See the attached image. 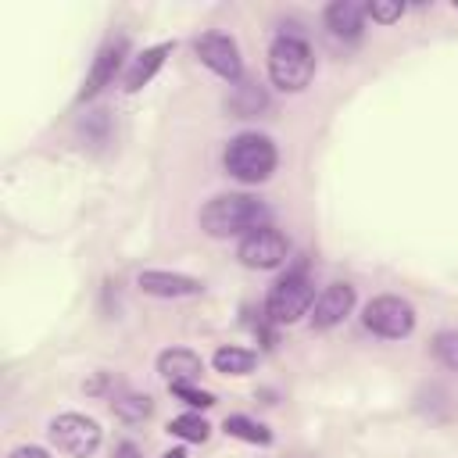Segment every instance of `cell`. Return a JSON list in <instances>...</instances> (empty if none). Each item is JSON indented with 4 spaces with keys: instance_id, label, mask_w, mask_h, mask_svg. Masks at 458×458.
<instances>
[{
    "instance_id": "6da1fadb",
    "label": "cell",
    "mask_w": 458,
    "mask_h": 458,
    "mask_svg": "<svg viewBox=\"0 0 458 458\" xmlns=\"http://www.w3.org/2000/svg\"><path fill=\"white\" fill-rule=\"evenodd\" d=\"M258 225H268V208L250 193H218L200 208V229L215 240H243Z\"/></svg>"
},
{
    "instance_id": "7a4b0ae2",
    "label": "cell",
    "mask_w": 458,
    "mask_h": 458,
    "mask_svg": "<svg viewBox=\"0 0 458 458\" xmlns=\"http://www.w3.org/2000/svg\"><path fill=\"white\" fill-rule=\"evenodd\" d=\"M222 165L236 182L258 186V182L272 179V172L279 165V154H276V143L265 132H240L225 143Z\"/></svg>"
},
{
    "instance_id": "3957f363",
    "label": "cell",
    "mask_w": 458,
    "mask_h": 458,
    "mask_svg": "<svg viewBox=\"0 0 458 458\" xmlns=\"http://www.w3.org/2000/svg\"><path fill=\"white\" fill-rule=\"evenodd\" d=\"M315 75V54L304 39L297 36H279L268 47V79L279 93H301L308 89Z\"/></svg>"
},
{
    "instance_id": "277c9868",
    "label": "cell",
    "mask_w": 458,
    "mask_h": 458,
    "mask_svg": "<svg viewBox=\"0 0 458 458\" xmlns=\"http://www.w3.org/2000/svg\"><path fill=\"white\" fill-rule=\"evenodd\" d=\"M311 304H315V286H311V279L297 268V272H286V276L268 290L265 315H268V322H276V326H293V322H301L304 315H311Z\"/></svg>"
},
{
    "instance_id": "5b68a950",
    "label": "cell",
    "mask_w": 458,
    "mask_h": 458,
    "mask_svg": "<svg viewBox=\"0 0 458 458\" xmlns=\"http://www.w3.org/2000/svg\"><path fill=\"white\" fill-rule=\"evenodd\" d=\"M47 437H50V444H54L57 451H64V454H72V458H89V454L100 447L104 429H100V422L89 419V415L61 411V415L50 419Z\"/></svg>"
},
{
    "instance_id": "8992f818",
    "label": "cell",
    "mask_w": 458,
    "mask_h": 458,
    "mask_svg": "<svg viewBox=\"0 0 458 458\" xmlns=\"http://www.w3.org/2000/svg\"><path fill=\"white\" fill-rule=\"evenodd\" d=\"M361 322L383 340H404L415 329V308L397 293H379L361 308Z\"/></svg>"
},
{
    "instance_id": "52a82bcc",
    "label": "cell",
    "mask_w": 458,
    "mask_h": 458,
    "mask_svg": "<svg viewBox=\"0 0 458 458\" xmlns=\"http://www.w3.org/2000/svg\"><path fill=\"white\" fill-rule=\"evenodd\" d=\"M290 254V240L276 229V225H258L254 233H247L236 247V258L240 265L247 268H258V272H268V268H279Z\"/></svg>"
},
{
    "instance_id": "ba28073f",
    "label": "cell",
    "mask_w": 458,
    "mask_h": 458,
    "mask_svg": "<svg viewBox=\"0 0 458 458\" xmlns=\"http://www.w3.org/2000/svg\"><path fill=\"white\" fill-rule=\"evenodd\" d=\"M193 50H197L200 64L211 68L218 79L240 82V75H243V57H240V47H236L233 36H225V32H204V36L193 39Z\"/></svg>"
},
{
    "instance_id": "9c48e42d",
    "label": "cell",
    "mask_w": 458,
    "mask_h": 458,
    "mask_svg": "<svg viewBox=\"0 0 458 458\" xmlns=\"http://www.w3.org/2000/svg\"><path fill=\"white\" fill-rule=\"evenodd\" d=\"M136 286H140L147 297H161V301H179V297H200V293H204V283H200V279L182 276V272H165V268H147V272H140Z\"/></svg>"
},
{
    "instance_id": "30bf717a",
    "label": "cell",
    "mask_w": 458,
    "mask_h": 458,
    "mask_svg": "<svg viewBox=\"0 0 458 458\" xmlns=\"http://www.w3.org/2000/svg\"><path fill=\"white\" fill-rule=\"evenodd\" d=\"M354 311V286L351 283H329L311 304V326L315 329H333Z\"/></svg>"
},
{
    "instance_id": "8fae6325",
    "label": "cell",
    "mask_w": 458,
    "mask_h": 458,
    "mask_svg": "<svg viewBox=\"0 0 458 458\" xmlns=\"http://www.w3.org/2000/svg\"><path fill=\"white\" fill-rule=\"evenodd\" d=\"M157 372L165 376L168 386H172V383H193V379H200L204 361H200V354L190 351V347H168V351L157 354Z\"/></svg>"
},
{
    "instance_id": "7c38bea8",
    "label": "cell",
    "mask_w": 458,
    "mask_h": 458,
    "mask_svg": "<svg viewBox=\"0 0 458 458\" xmlns=\"http://www.w3.org/2000/svg\"><path fill=\"white\" fill-rule=\"evenodd\" d=\"M172 50H175V43H157V47H147L143 54H136L132 64H129V72H125V79H122L125 93H140V89L161 72V64L168 61Z\"/></svg>"
},
{
    "instance_id": "4fadbf2b",
    "label": "cell",
    "mask_w": 458,
    "mask_h": 458,
    "mask_svg": "<svg viewBox=\"0 0 458 458\" xmlns=\"http://www.w3.org/2000/svg\"><path fill=\"white\" fill-rule=\"evenodd\" d=\"M122 50H125V39H114V43H107V47L93 57V68H89V75H86V82H82V89H79V100H93V97L114 79V72H118V64H122Z\"/></svg>"
},
{
    "instance_id": "5bb4252c",
    "label": "cell",
    "mask_w": 458,
    "mask_h": 458,
    "mask_svg": "<svg viewBox=\"0 0 458 458\" xmlns=\"http://www.w3.org/2000/svg\"><path fill=\"white\" fill-rule=\"evenodd\" d=\"M326 25L340 39H358L365 29V4L358 0H333L326 7Z\"/></svg>"
},
{
    "instance_id": "9a60e30c",
    "label": "cell",
    "mask_w": 458,
    "mask_h": 458,
    "mask_svg": "<svg viewBox=\"0 0 458 458\" xmlns=\"http://www.w3.org/2000/svg\"><path fill=\"white\" fill-rule=\"evenodd\" d=\"M211 365H215V372H222V376H247V372L258 365V354H254L250 347L222 344V347H215Z\"/></svg>"
},
{
    "instance_id": "2e32d148",
    "label": "cell",
    "mask_w": 458,
    "mask_h": 458,
    "mask_svg": "<svg viewBox=\"0 0 458 458\" xmlns=\"http://www.w3.org/2000/svg\"><path fill=\"white\" fill-rule=\"evenodd\" d=\"M222 429H225L229 437L243 440V444H258V447H268V444H272V429H268L265 422L250 419V415H225Z\"/></svg>"
},
{
    "instance_id": "e0dca14e",
    "label": "cell",
    "mask_w": 458,
    "mask_h": 458,
    "mask_svg": "<svg viewBox=\"0 0 458 458\" xmlns=\"http://www.w3.org/2000/svg\"><path fill=\"white\" fill-rule=\"evenodd\" d=\"M168 433L179 437V440H186V444H204V440L211 437V426H208L200 415L186 411V415H175V419L168 422Z\"/></svg>"
},
{
    "instance_id": "ac0fdd59",
    "label": "cell",
    "mask_w": 458,
    "mask_h": 458,
    "mask_svg": "<svg viewBox=\"0 0 458 458\" xmlns=\"http://www.w3.org/2000/svg\"><path fill=\"white\" fill-rule=\"evenodd\" d=\"M150 397L147 394H118L114 401H111V411L122 419V422H143L147 415H150Z\"/></svg>"
},
{
    "instance_id": "d6986e66",
    "label": "cell",
    "mask_w": 458,
    "mask_h": 458,
    "mask_svg": "<svg viewBox=\"0 0 458 458\" xmlns=\"http://www.w3.org/2000/svg\"><path fill=\"white\" fill-rule=\"evenodd\" d=\"M433 354L447 365V369H458V329H444L433 336Z\"/></svg>"
},
{
    "instance_id": "ffe728a7",
    "label": "cell",
    "mask_w": 458,
    "mask_h": 458,
    "mask_svg": "<svg viewBox=\"0 0 458 458\" xmlns=\"http://www.w3.org/2000/svg\"><path fill=\"white\" fill-rule=\"evenodd\" d=\"M401 14H404V4L401 0H372V4H365V18H372L379 25H390Z\"/></svg>"
},
{
    "instance_id": "44dd1931",
    "label": "cell",
    "mask_w": 458,
    "mask_h": 458,
    "mask_svg": "<svg viewBox=\"0 0 458 458\" xmlns=\"http://www.w3.org/2000/svg\"><path fill=\"white\" fill-rule=\"evenodd\" d=\"M168 390H172L179 401H186L190 408H211V404H215V394H208V390H197L193 383H172Z\"/></svg>"
},
{
    "instance_id": "7402d4cb",
    "label": "cell",
    "mask_w": 458,
    "mask_h": 458,
    "mask_svg": "<svg viewBox=\"0 0 458 458\" xmlns=\"http://www.w3.org/2000/svg\"><path fill=\"white\" fill-rule=\"evenodd\" d=\"M7 458H50L43 447H36V444H21V447H14Z\"/></svg>"
},
{
    "instance_id": "603a6c76",
    "label": "cell",
    "mask_w": 458,
    "mask_h": 458,
    "mask_svg": "<svg viewBox=\"0 0 458 458\" xmlns=\"http://www.w3.org/2000/svg\"><path fill=\"white\" fill-rule=\"evenodd\" d=\"M114 458H140V447H136L132 440H122V444L114 447Z\"/></svg>"
},
{
    "instance_id": "cb8c5ba5",
    "label": "cell",
    "mask_w": 458,
    "mask_h": 458,
    "mask_svg": "<svg viewBox=\"0 0 458 458\" xmlns=\"http://www.w3.org/2000/svg\"><path fill=\"white\" fill-rule=\"evenodd\" d=\"M161 458H186V451H182V447H172V451H165Z\"/></svg>"
}]
</instances>
